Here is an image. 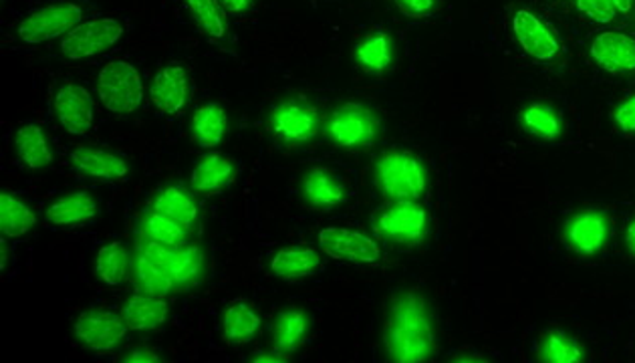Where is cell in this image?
<instances>
[{"label": "cell", "instance_id": "obj_22", "mask_svg": "<svg viewBox=\"0 0 635 363\" xmlns=\"http://www.w3.org/2000/svg\"><path fill=\"white\" fill-rule=\"evenodd\" d=\"M14 150L26 168L43 169L53 162V152L48 147L47 135L36 123H26L17 132Z\"/></svg>", "mask_w": 635, "mask_h": 363}, {"label": "cell", "instance_id": "obj_37", "mask_svg": "<svg viewBox=\"0 0 635 363\" xmlns=\"http://www.w3.org/2000/svg\"><path fill=\"white\" fill-rule=\"evenodd\" d=\"M396 4L399 11L414 19L426 16L434 9V0H396Z\"/></svg>", "mask_w": 635, "mask_h": 363}, {"label": "cell", "instance_id": "obj_25", "mask_svg": "<svg viewBox=\"0 0 635 363\" xmlns=\"http://www.w3.org/2000/svg\"><path fill=\"white\" fill-rule=\"evenodd\" d=\"M228 130L227 111L218 103H206L196 109L193 118L194 140L202 147H216Z\"/></svg>", "mask_w": 635, "mask_h": 363}, {"label": "cell", "instance_id": "obj_14", "mask_svg": "<svg viewBox=\"0 0 635 363\" xmlns=\"http://www.w3.org/2000/svg\"><path fill=\"white\" fill-rule=\"evenodd\" d=\"M133 273H135V283L138 287L156 295V297H168L172 293H178L176 283L169 275L168 268L164 265V261L160 258L154 242L145 239L135 253V265H133Z\"/></svg>", "mask_w": 635, "mask_h": 363}, {"label": "cell", "instance_id": "obj_18", "mask_svg": "<svg viewBox=\"0 0 635 363\" xmlns=\"http://www.w3.org/2000/svg\"><path fill=\"white\" fill-rule=\"evenodd\" d=\"M169 307L164 297L138 293L123 307V319L135 331H156L168 321Z\"/></svg>", "mask_w": 635, "mask_h": 363}, {"label": "cell", "instance_id": "obj_42", "mask_svg": "<svg viewBox=\"0 0 635 363\" xmlns=\"http://www.w3.org/2000/svg\"><path fill=\"white\" fill-rule=\"evenodd\" d=\"M612 2L613 7H615L617 11L624 12V14L632 11V0H612Z\"/></svg>", "mask_w": 635, "mask_h": 363}, {"label": "cell", "instance_id": "obj_16", "mask_svg": "<svg viewBox=\"0 0 635 363\" xmlns=\"http://www.w3.org/2000/svg\"><path fill=\"white\" fill-rule=\"evenodd\" d=\"M610 234V222L605 215L588 210L569 218L565 224V241L579 254L600 253Z\"/></svg>", "mask_w": 635, "mask_h": 363}, {"label": "cell", "instance_id": "obj_1", "mask_svg": "<svg viewBox=\"0 0 635 363\" xmlns=\"http://www.w3.org/2000/svg\"><path fill=\"white\" fill-rule=\"evenodd\" d=\"M384 341L392 362L421 363L434 355L430 314L416 290H404L394 297L385 323Z\"/></svg>", "mask_w": 635, "mask_h": 363}, {"label": "cell", "instance_id": "obj_26", "mask_svg": "<svg viewBox=\"0 0 635 363\" xmlns=\"http://www.w3.org/2000/svg\"><path fill=\"white\" fill-rule=\"evenodd\" d=\"M222 327H225V338L230 343H249L261 327V317L249 302H232L225 311Z\"/></svg>", "mask_w": 635, "mask_h": 363}, {"label": "cell", "instance_id": "obj_41", "mask_svg": "<svg viewBox=\"0 0 635 363\" xmlns=\"http://www.w3.org/2000/svg\"><path fill=\"white\" fill-rule=\"evenodd\" d=\"M254 362L256 363H263V362H287V358H281V355H276V358H273V355H271V353H264V355H259V358H254Z\"/></svg>", "mask_w": 635, "mask_h": 363}, {"label": "cell", "instance_id": "obj_31", "mask_svg": "<svg viewBox=\"0 0 635 363\" xmlns=\"http://www.w3.org/2000/svg\"><path fill=\"white\" fill-rule=\"evenodd\" d=\"M307 315L303 314L300 309H287L283 314H278L275 321V338L276 351L281 353H288V351L297 350L305 333H307Z\"/></svg>", "mask_w": 635, "mask_h": 363}, {"label": "cell", "instance_id": "obj_10", "mask_svg": "<svg viewBox=\"0 0 635 363\" xmlns=\"http://www.w3.org/2000/svg\"><path fill=\"white\" fill-rule=\"evenodd\" d=\"M319 244L329 256L361 265H373L382 256L377 242L360 230L327 227L319 232Z\"/></svg>", "mask_w": 635, "mask_h": 363}, {"label": "cell", "instance_id": "obj_9", "mask_svg": "<svg viewBox=\"0 0 635 363\" xmlns=\"http://www.w3.org/2000/svg\"><path fill=\"white\" fill-rule=\"evenodd\" d=\"M128 323L123 315L113 314L108 309H91L79 315L75 321V336L81 341L87 350L109 351L120 345L125 333Z\"/></svg>", "mask_w": 635, "mask_h": 363}, {"label": "cell", "instance_id": "obj_6", "mask_svg": "<svg viewBox=\"0 0 635 363\" xmlns=\"http://www.w3.org/2000/svg\"><path fill=\"white\" fill-rule=\"evenodd\" d=\"M123 36V24L116 19L99 16L77 24L72 33L63 36L61 53L72 61L89 59L108 53Z\"/></svg>", "mask_w": 635, "mask_h": 363}, {"label": "cell", "instance_id": "obj_39", "mask_svg": "<svg viewBox=\"0 0 635 363\" xmlns=\"http://www.w3.org/2000/svg\"><path fill=\"white\" fill-rule=\"evenodd\" d=\"M220 4L230 14H239V12H244L249 9L251 0H220Z\"/></svg>", "mask_w": 635, "mask_h": 363}, {"label": "cell", "instance_id": "obj_13", "mask_svg": "<svg viewBox=\"0 0 635 363\" xmlns=\"http://www.w3.org/2000/svg\"><path fill=\"white\" fill-rule=\"evenodd\" d=\"M513 31H515L518 45L525 48V53L533 59L552 61L561 51V45L551 31L543 24L537 14H533L527 9H518L515 12Z\"/></svg>", "mask_w": 635, "mask_h": 363}, {"label": "cell", "instance_id": "obj_17", "mask_svg": "<svg viewBox=\"0 0 635 363\" xmlns=\"http://www.w3.org/2000/svg\"><path fill=\"white\" fill-rule=\"evenodd\" d=\"M72 162L75 168L94 180L118 182L125 180L130 168L123 157L97 147H77L72 152Z\"/></svg>", "mask_w": 635, "mask_h": 363}, {"label": "cell", "instance_id": "obj_29", "mask_svg": "<svg viewBox=\"0 0 635 363\" xmlns=\"http://www.w3.org/2000/svg\"><path fill=\"white\" fill-rule=\"evenodd\" d=\"M540 362L579 363L583 362V350L576 338L567 336L561 329H549L539 345Z\"/></svg>", "mask_w": 635, "mask_h": 363}, {"label": "cell", "instance_id": "obj_24", "mask_svg": "<svg viewBox=\"0 0 635 363\" xmlns=\"http://www.w3.org/2000/svg\"><path fill=\"white\" fill-rule=\"evenodd\" d=\"M154 210L174 218L186 229H190L198 218V206L194 202L193 194L188 193L180 184H172L157 194L156 200H154Z\"/></svg>", "mask_w": 635, "mask_h": 363}, {"label": "cell", "instance_id": "obj_12", "mask_svg": "<svg viewBox=\"0 0 635 363\" xmlns=\"http://www.w3.org/2000/svg\"><path fill=\"white\" fill-rule=\"evenodd\" d=\"M188 96H190L188 73L180 63H169L156 73L152 84V101L160 113L169 118L180 116L188 106Z\"/></svg>", "mask_w": 635, "mask_h": 363}, {"label": "cell", "instance_id": "obj_8", "mask_svg": "<svg viewBox=\"0 0 635 363\" xmlns=\"http://www.w3.org/2000/svg\"><path fill=\"white\" fill-rule=\"evenodd\" d=\"M375 230L397 244H418L428 232V212L416 200H394L375 220Z\"/></svg>", "mask_w": 635, "mask_h": 363}, {"label": "cell", "instance_id": "obj_34", "mask_svg": "<svg viewBox=\"0 0 635 363\" xmlns=\"http://www.w3.org/2000/svg\"><path fill=\"white\" fill-rule=\"evenodd\" d=\"M188 11L193 12L194 21L212 38L227 36V21L222 14L220 0H186Z\"/></svg>", "mask_w": 635, "mask_h": 363}, {"label": "cell", "instance_id": "obj_15", "mask_svg": "<svg viewBox=\"0 0 635 363\" xmlns=\"http://www.w3.org/2000/svg\"><path fill=\"white\" fill-rule=\"evenodd\" d=\"M591 57L605 72H635V38L620 31H603L591 41Z\"/></svg>", "mask_w": 635, "mask_h": 363}, {"label": "cell", "instance_id": "obj_4", "mask_svg": "<svg viewBox=\"0 0 635 363\" xmlns=\"http://www.w3.org/2000/svg\"><path fill=\"white\" fill-rule=\"evenodd\" d=\"M79 23H84V9L72 0H61L26 14L17 33L26 45H41L72 33Z\"/></svg>", "mask_w": 635, "mask_h": 363}, {"label": "cell", "instance_id": "obj_19", "mask_svg": "<svg viewBox=\"0 0 635 363\" xmlns=\"http://www.w3.org/2000/svg\"><path fill=\"white\" fill-rule=\"evenodd\" d=\"M97 215L96 198L87 193L65 194L48 206L45 220L53 227H77Z\"/></svg>", "mask_w": 635, "mask_h": 363}, {"label": "cell", "instance_id": "obj_11", "mask_svg": "<svg viewBox=\"0 0 635 363\" xmlns=\"http://www.w3.org/2000/svg\"><path fill=\"white\" fill-rule=\"evenodd\" d=\"M53 108L63 130L72 135H85L94 128L96 108L84 85H61L57 96L53 99Z\"/></svg>", "mask_w": 635, "mask_h": 363}, {"label": "cell", "instance_id": "obj_20", "mask_svg": "<svg viewBox=\"0 0 635 363\" xmlns=\"http://www.w3.org/2000/svg\"><path fill=\"white\" fill-rule=\"evenodd\" d=\"M300 190L303 198L315 208H331L346 200L343 184L337 180L336 174L325 168L309 169L303 178Z\"/></svg>", "mask_w": 635, "mask_h": 363}, {"label": "cell", "instance_id": "obj_7", "mask_svg": "<svg viewBox=\"0 0 635 363\" xmlns=\"http://www.w3.org/2000/svg\"><path fill=\"white\" fill-rule=\"evenodd\" d=\"M269 128L283 144H307L319 133V113L303 99H287L271 109Z\"/></svg>", "mask_w": 635, "mask_h": 363}, {"label": "cell", "instance_id": "obj_32", "mask_svg": "<svg viewBox=\"0 0 635 363\" xmlns=\"http://www.w3.org/2000/svg\"><path fill=\"white\" fill-rule=\"evenodd\" d=\"M523 125L527 128V132L537 135L540 140H557L563 125H561V118L557 116V111L547 106V103H530L525 111H523Z\"/></svg>", "mask_w": 635, "mask_h": 363}, {"label": "cell", "instance_id": "obj_36", "mask_svg": "<svg viewBox=\"0 0 635 363\" xmlns=\"http://www.w3.org/2000/svg\"><path fill=\"white\" fill-rule=\"evenodd\" d=\"M613 120L622 132L635 133V96L627 97L617 106L615 113H613Z\"/></svg>", "mask_w": 635, "mask_h": 363}, {"label": "cell", "instance_id": "obj_28", "mask_svg": "<svg viewBox=\"0 0 635 363\" xmlns=\"http://www.w3.org/2000/svg\"><path fill=\"white\" fill-rule=\"evenodd\" d=\"M130 271V253L121 242H109L99 249L96 258L97 277L106 285H121Z\"/></svg>", "mask_w": 635, "mask_h": 363}, {"label": "cell", "instance_id": "obj_38", "mask_svg": "<svg viewBox=\"0 0 635 363\" xmlns=\"http://www.w3.org/2000/svg\"><path fill=\"white\" fill-rule=\"evenodd\" d=\"M128 363H156L160 362L156 351L147 350V348H135V350L125 358Z\"/></svg>", "mask_w": 635, "mask_h": 363}, {"label": "cell", "instance_id": "obj_27", "mask_svg": "<svg viewBox=\"0 0 635 363\" xmlns=\"http://www.w3.org/2000/svg\"><path fill=\"white\" fill-rule=\"evenodd\" d=\"M36 224L35 212L14 198L12 194H0V230L4 237H24Z\"/></svg>", "mask_w": 635, "mask_h": 363}, {"label": "cell", "instance_id": "obj_3", "mask_svg": "<svg viewBox=\"0 0 635 363\" xmlns=\"http://www.w3.org/2000/svg\"><path fill=\"white\" fill-rule=\"evenodd\" d=\"M97 91L103 108L116 116H130L144 101V84L128 61H111L97 75Z\"/></svg>", "mask_w": 635, "mask_h": 363}, {"label": "cell", "instance_id": "obj_30", "mask_svg": "<svg viewBox=\"0 0 635 363\" xmlns=\"http://www.w3.org/2000/svg\"><path fill=\"white\" fill-rule=\"evenodd\" d=\"M392 41L384 33H372L363 36L355 45V59L361 65V69L368 73H382L392 63Z\"/></svg>", "mask_w": 635, "mask_h": 363}, {"label": "cell", "instance_id": "obj_33", "mask_svg": "<svg viewBox=\"0 0 635 363\" xmlns=\"http://www.w3.org/2000/svg\"><path fill=\"white\" fill-rule=\"evenodd\" d=\"M142 232L150 241L162 242L168 246H180L186 242V227L176 222L174 218L166 217L157 210H152L142 220Z\"/></svg>", "mask_w": 635, "mask_h": 363}, {"label": "cell", "instance_id": "obj_5", "mask_svg": "<svg viewBox=\"0 0 635 363\" xmlns=\"http://www.w3.org/2000/svg\"><path fill=\"white\" fill-rule=\"evenodd\" d=\"M380 118L365 103H346L337 108L327 120V133L333 144L346 150H360L372 145L380 135Z\"/></svg>", "mask_w": 635, "mask_h": 363}, {"label": "cell", "instance_id": "obj_2", "mask_svg": "<svg viewBox=\"0 0 635 363\" xmlns=\"http://www.w3.org/2000/svg\"><path fill=\"white\" fill-rule=\"evenodd\" d=\"M375 178L392 200H418L428 186V172L420 157L406 150L384 152L375 164Z\"/></svg>", "mask_w": 635, "mask_h": 363}, {"label": "cell", "instance_id": "obj_35", "mask_svg": "<svg viewBox=\"0 0 635 363\" xmlns=\"http://www.w3.org/2000/svg\"><path fill=\"white\" fill-rule=\"evenodd\" d=\"M577 9L591 21L601 24L612 23L617 12L612 0H577Z\"/></svg>", "mask_w": 635, "mask_h": 363}, {"label": "cell", "instance_id": "obj_21", "mask_svg": "<svg viewBox=\"0 0 635 363\" xmlns=\"http://www.w3.org/2000/svg\"><path fill=\"white\" fill-rule=\"evenodd\" d=\"M234 164L222 154H208L198 162L193 172V188L200 194H215L225 190L234 180Z\"/></svg>", "mask_w": 635, "mask_h": 363}, {"label": "cell", "instance_id": "obj_23", "mask_svg": "<svg viewBox=\"0 0 635 363\" xmlns=\"http://www.w3.org/2000/svg\"><path fill=\"white\" fill-rule=\"evenodd\" d=\"M321 265V256L313 249L305 246H293V249H281L271 261L273 275L285 280L309 277Z\"/></svg>", "mask_w": 635, "mask_h": 363}, {"label": "cell", "instance_id": "obj_40", "mask_svg": "<svg viewBox=\"0 0 635 363\" xmlns=\"http://www.w3.org/2000/svg\"><path fill=\"white\" fill-rule=\"evenodd\" d=\"M625 241H627V246H629V251L635 254V218L634 222L629 224V229H627V234H625Z\"/></svg>", "mask_w": 635, "mask_h": 363}]
</instances>
